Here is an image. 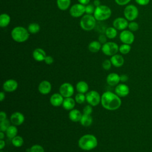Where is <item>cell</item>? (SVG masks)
Segmentation results:
<instances>
[{
  "label": "cell",
  "instance_id": "cell-10",
  "mask_svg": "<svg viewBox=\"0 0 152 152\" xmlns=\"http://www.w3.org/2000/svg\"><path fill=\"white\" fill-rule=\"evenodd\" d=\"M119 39L123 43L131 45L135 40V36L129 30H124L120 33Z\"/></svg>",
  "mask_w": 152,
  "mask_h": 152
},
{
  "label": "cell",
  "instance_id": "cell-1",
  "mask_svg": "<svg viewBox=\"0 0 152 152\" xmlns=\"http://www.w3.org/2000/svg\"><path fill=\"white\" fill-rule=\"evenodd\" d=\"M102 106L109 110H115L119 108L121 105V100L116 94L111 91H106L101 96Z\"/></svg>",
  "mask_w": 152,
  "mask_h": 152
},
{
  "label": "cell",
  "instance_id": "cell-14",
  "mask_svg": "<svg viewBox=\"0 0 152 152\" xmlns=\"http://www.w3.org/2000/svg\"><path fill=\"white\" fill-rule=\"evenodd\" d=\"M115 94H116L119 97H124L126 96L129 93V88L128 86L124 84H118L115 89Z\"/></svg>",
  "mask_w": 152,
  "mask_h": 152
},
{
  "label": "cell",
  "instance_id": "cell-24",
  "mask_svg": "<svg viewBox=\"0 0 152 152\" xmlns=\"http://www.w3.org/2000/svg\"><path fill=\"white\" fill-rule=\"evenodd\" d=\"M81 124L84 126H89L93 122V118L90 115L83 114L80 121Z\"/></svg>",
  "mask_w": 152,
  "mask_h": 152
},
{
  "label": "cell",
  "instance_id": "cell-32",
  "mask_svg": "<svg viewBox=\"0 0 152 152\" xmlns=\"http://www.w3.org/2000/svg\"><path fill=\"white\" fill-rule=\"evenodd\" d=\"M131 49V47L130 45L125 44V43H123L122 45H121L119 48V51L122 54H124V55L128 54L130 52Z\"/></svg>",
  "mask_w": 152,
  "mask_h": 152
},
{
  "label": "cell",
  "instance_id": "cell-3",
  "mask_svg": "<svg viewBox=\"0 0 152 152\" xmlns=\"http://www.w3.org/2000/svg\"><path fill=\"white\" fill-rule=\"evenodd\" d=\"M28 30L21 26H17L14 27L11 33L12 39L18 42L22 43L26 42L29 37V33Z\"/></svg>",
  "mask_w": 152,
  "mask_h": 152
},
{
  "label": "cell",
  "instance_id": "cell-31",
  "mask_svg": "<svg viewBox=\"0 0 152 152\" xmlns=\"http://www.w3.org/2000/svg\"><path fill=\"white\" fill-rule=\"evenodd\" d=\"M27 30L31 34H36L40 30V26L36 23H30L28 26Z\"/></svg>",
  "mask_w": 152,
  "mask_h": 152
},
{
  "label": "cell",
  "instance_id": "cell-4",
  "mask_svg": "<svg viewBox=\"0 0 152 152\" xmlns=\"http://www.w3.org/2000/svg\"><path fill=\"white\" fill-rule=\"evenodd\" d=\"M112 11L109 7L100 5L96 7L93 15L96 20L103 21L107 20L110 17Z\"/></svg>",
  "mask_w": 152,
  "mask_h": 152
},
{
  "label": "cell",
  "instance_id": "cell-18",
  "mask_svg": "<svg viewBox=\"0 0 152 152\" xmlns=\"http://www.w3.org/2000/svg\"><path fill=\"white\" fill-rule=\"evenodd\" d=\"M106 81L107 83L111 86H114L119 83L120 81V75H119L118 74L112 72L109 74L106 78Z\"/></svg>",
  "mask_w": 152,
  "mask_h": 152
},
{
  "label": "cell",
  "instance_id": "cell-12",
  "mask_svg": "<svg viewBox=\"0 0 152 152\" xmlns=\"http://www.w3.org/2000/svg\"><path fill=\"white\" fill-rule=\"evenodd\" d=\"M113 27L119 30H124L128 26V20L125 18L118 17L113 21Z\"/></svg>",
  "mask_w": 152,
  "mask_h": 152
},
{
  "label": "cell",
  "instance_id": "cell-9",
  "mask_svg": "<svg viewBox=\"0 0 152 152\" xmlns=\"http://www.w3.org/2000/svg\"><path fill=\"white\" fill-rule=\"evenodd\" d=\"M86 12V6L81 4H74L69 10V14L73 17H80Z\"/></svg>",
  "mask_w": 152,
  "mask_h": 152
},
{
  "label": "cell",
  "instance_id": "cell-49",
  "mask_svg": "<svg viewBox=\"0 0 152 152\" xmlns=\"http://www.w3.org/2000/svg\"><path fill=\"white\" fill-rule=\"evenodd\" d=\"M93 5L96 7L100 5V2L99 0H94L93 2Z\"/></svg>",
  "mask_w": 152,
  "mask_h": 152
},
{
  "label": "cell",
  "instance_id": "cell-37",
  "mask_svg": "<svg viewBox=\"0 0 152 152\" xmlns=\"http://www.w3.org/2000/svg\"><path fill=\"white\" fill-rule=\"evenodd\" d=\"M95 28L97 31H99L101 34H103V33H105V31L107 28H106V26L103 24V23H98V24H96Z\"/></svg>",
  "mask_w": 152,
  "mask_h": 152
},
{
  "label": "cell",
  "instance_id": "cell-30",
  "mask_svg": "<svg viewBox=\"0 0 152 152\" xmlns=\"http://www.w3.org/2000/svg\"><path fill=\"white\" fill-rule=\"evenodd\" d=\"M11 142L14 146L16 147H20L23 145L24 143V140L21 136L17 135L12 139Z\"/></svg>",
  "mask_w": 152,
  "mask_h": 152
},
{
  "label": "cell",
  "instance_id": "cell-52",
  "mask_svg": "<svg viewBox=\"0 0 152 152\" xmlns=\"http://www.w3.org/2000/svg\"><path fill=\"white\" fill-rule=\"evenodd\" d=\"M1 152H3V151H1Z\"/></svg>",
  "mask_w": 152,
  "mask_h": 152
},
{
  "label": "cell",
  "instance_id": "cell-23",
  "mask_svg": "<svg viewBox=\"0 0 152 152\" xmlns=\"http://www.w3.org/2000/svg\"><path fill=\"white\" fill-rule=\"evenodd\" d=\"M76 90L78 93L84 94L87 93L88 90V86L86 82L84 81H80L78 82L76 85Z\"/></svg>",
  "mask_w": 152,
  "mask_h": 152
},
{
  "label": "cell",
  "instance_id": "cell-44",
  "mask_svg": "<svg viewBox=\"0 0 152 152\" xmlns=\"http://www.w3.org/2000/svg\"><path fill=\"white\" fill-rule=\"evenodd\" d=\"M44 61L46 64L50 65L53 62V58L51 56H46Z\"/></svg>",
  "mask_w": 152,
  "mask_h": 152
},
{
  "label": "cell",
  "instance_id": "cell-50",
  "mask_svg": "<svg viewBox=\"0 0 152 152\" xmlns=\"http://www.w3.org/2000/svg\"><path fill=\"white\" fill-rule=\"evenodd\" d=\"M5 93L3 91H1L0 93V100L1 102H2L4 100V99H5Z\"/></svg>",
  "mask_w": 152,
  "mask_h": 152
},
{
  "label": "cell",
  "instance_id": "cell-43",
  "mask_svg": "<svg viewBox=\"0 0 152 152\" xmlns=\"http://www.w3.org/2000/svg\"><path fill=\"white\" fill-rule=\"evenodd\" d=\"M116 3L119 5H125L128 4L131 0H115Z\"/></svg>",
  "mask_w": 152,
  "mask_h": 152
},
{
  "label": "cell",
  "instance_id": "cell-33",
  "mask_svg": "<svg viewBox=\"0 0 152 152\" xmlns=\"http://www.w3.org/2000/svg\"><path fill=\"white\" fill-rule=\"evenodd\" d=\"M10 126V123L8 119H6L2 121H1L0 123V130L1 131L6 132L7 129Z\"/></svg>",
  "mask_w": 152,
  "mask_h": 152
},
{
  "label": "cell",
  "instance_id": "cell-27",
  "mask_svg": "<svg viewBox=\"0 0 152 152\" xmlns=\"http://www.w3.org/2000/svg\"><path fill=\"white\" fill-rule=\"evenodd\" d=\"M56 4L59 10L65 11L69 8L71 4V0H56Z\"/></svg>",
  "mask_w": 152,
  "mask_h": 152
},
{
  "label": "cell",
  "instance_id": "cell-38",
  "mask_svg": "<svg viewBox=\"0 0 152 152\" xmlns=\"http://www.w3.org/2000/svg\"><path fill=\"white\" fill-rule=\"evenodd\" d=\"M94 5L93 4H88L86 6V13H87V14H94Z\"/></svg>",
  "mask_w": 152,
  "mask_h": 152
},
{
  "label": "cell",
  "instance_id": "cell-19",
  "mask_svg": "<svg viewBox=\"0 0 152 152\" xmlns=\"http://www.w3.org/2000/svg\"><path fill=\"white\" fill-rule=\"evenodd\" d=\"M46 56V52L45 50L41 48H36L34 50L33 52V58L38 62H41L45 60Z\"/></svg>",
  "mask_w": 152,
  "mask_h": 152
},
{
  "label": "cell",
  "instance_id": "cell-21",
  "mask_svg": "<svg viewBox=\"0 0 152 152\" xmlns=\"http://www.w3.org/2000/svg\"><path fill=\"white\" fill-rule=\"evenodd\" d=\"M75 105V100L70 97H66L64 99L63 103H62V106L63 107L67 110H71L74 109Z\"/></svg>",
  "mask_w": 152,
  "mask_h": 152
},
{
  "label": "cell",
  "instance_id": "cell-2",
  "mask_svg": "<svg viewBox=\"0 0 152 152\" xmlns=\"http://www.w3.org/2000/svg\"><path fill=\"white\" fill-rule=\"evenodd\" d=\"M98 142L96 137L92 134H86L82 136L78 140L79 147L85 151H90L97 145Z\"/></svg>",
  "mask_w": 152,
  "mask_h": 152
},
{
  "label": "cell",
  "instance_id": "cell-40",
  "mask_svg": "<svg viewBox=\"0 0 152 152\" xmlns=\"http://www.w3.org/2000/svg\"><path fill=\"white\" fill-rule=\"evenodd\" d=\"M90 104L86 106L84 109H83V114H86V115H91V113L93 112V108Z\"/></svg>",
  "mask_w": 152,
  "mask_h": 152
},
{
  "label": "cell",
  "instance_id": "cell-5",
  "mask_svg": "<svg viewBox=\"0 0 152 152\" xmlns=\"http://www.w3.org/2000/svg\"><path fill=\"white\" fill-rule=\"evenodd\" d=\"M96 20L91 14L84 15L80 20V26L85 31H90L95 28Z\"/></svg>",
  "mask_w": 152,
  "mask_h": 152
},
{
  "label": "cell",
  "instance_id": "cell-47",
  "mask_svg": "<svg viewBox=\"0 0 152 152\" xmlns=\"http://www.w3.org/2000/svg\"><path fill=\"white\" fill-rule=\"evenodd\" d=\"M80 4H83L84 5H88L90 2V0H78Z\"/></svg>",
  "mask_w": 152,
  "mask_h": 152
},
{
  "label": "cell",
  "instance_id": "cell-51",
  "mask_svg": "<svg viewBox=\"0 0 152 152\" xmlns=\"http://www.w3.org/2000/svg\"><path fill=\"white\" fill-rule=\"evenodd\" d=\"M4 135H5V134H4V132L3 131H0V139L1 140H3V138L5 137Z\"/></svg>",
  "mask_w": 152,
  "mask_h": 152
},
{
  "label": "cell",
  "instance_id": "cell-25",
  "mask_svg": "<svg viewBox=\"0 0 152 152\" xmlns=\"http://www.w3.org/2000/svg\"><path fill=\"white\" fill-rule=\"evenodd\" d=\"M88 48L92 53L98 52L102 48L101 43L99 41H93L89 43Z\"/></svg>",
  "mask_w": 152,
  "mask_h": 152
},
{
  "label": "cell",
  "instance_id": "cell-39",
  "mask_svg": "<svg viewBox=\"0 0 152 152\" xmlns=\"http://www.w3.org/2000/svg\"><path fill=\"white\" fill-rule=\"evenodd\" d=\"M112 63L110 60L109 59H106L104 60L103 63H102V66L103 68L105 70H109L110 68H111V65H112Z\"/></svg>",
  "mask_w": 152,
  "mask_h": 152
},
{
  "label": "cell",
  "instance_id": "cell-35",
  "mask_svg": "<svg viewBox=\"0 0 152 152\" xmlns=\"http://www.w3.org/2000/svg\"><path fill=\"white\" fill-rule=\"evenodd\" d=\"M128 27L129 30L130 31H131L132 32L136 31L139 28V25L137 22L132 21H131L130 23H128Z\"/></svg>",
  "mask_w": 152,
  "mask_h": 152
},
{
  "label": "cell",
  "instance_id": "cell-36",
  "mask_svg": "<svg viewBox=\"0 0 152 152\" xmlns=\"http://www.w3.org/2000/svg\"><path fill=\"white\" fill-rule=\"evenodd\" d=\"M30 152H45V150L40 145L35 144L30 148Z\"/></svg>",
  "mask_w": 152,
  "mask_h": 152
},
{
  "label": "cell",
  "instance_id": "cell-17",
  "mask_svg": "<svg viewBox=\"0 0 152 152\" xmlns=\"http://www.w3.org/2000/svg\"><path fill=\"white\" fill-rule=\"evenodd\" d=\"M64 97L60 93H55L52 94L50 98V104L55 106L58 107L61 105H62L64 102Z\"/></svg>",
  "mask_w": 152,
  "mask_h": 152
},
{
  "label": "cell",
  "instance_id": "cell-46",
  "mask_svg": "<svg viewBox=\"0 0 152 152\" xmlns=\"http://www.w3.org/2000/svg\"><path fill=\"white\" fill-rule=\"evenodd\" d=\"M7 119V114L4 111H1L0 113V121H2Z\"/></svg>",
  "mask_w": 152,
  "mask_h": 152
},
{
  "label": "cell",
  "instance_id": "cell-11",
  "mask_svg": "<svg viewBox=\"0 0 152 152\" xmlns=\"http://www.w3.org/2000/svg\"><path fill=\"white\" fill-rule=\"evenodd\" d=\"M74 93V87L69 83H64L59 87V93L64 97H70L73 95Z\"/></svg>",
  "mask_w": 152,
  "mask_h": 152
},
{
  "label": "cell",
  "instance_id": "cell-16",
  "mask_svg": "<svg viewBox=\"0 0 152 152\" xmlns=\"http://www.w3.org/2000/svg\"><path fill=\"white\" fill-rule=\"evenodd\" d=\"M52 89V86L49 81L44 80L40 83L38 86V90L39 92L42 94H49Z\"/></svg>",
  "mask_w": 152,
  "mask_h": 152
},
{
  "label": "cell",
  "instance_id": "cell-42",
  "mask_svg": "<svg viewBox=\"0 0 152 152\" xmlns=\"http://www.w3.org/2000/svg\"><path fill=\"white\" fill-rule=\"evenodd\" d=\"M137 4L141 6H145L150 3V0H135Z\"/></svg>",
  "mask_w": 152,
  "mask_h": 152
},
{
  "label": "cell",
  "instance_id": "cell-15",
  "mask_svg": "<svg viewBox=\"0 0 152 152\" xmlns=\"http://www.w3.org/2000/svg\"><path fill=\"white\" fill-rule=\"evenodd\" d=\"M18 87L17 82L12 79H10L4 82L3 84V89L7 92H12Z\"/></svg>",
  "mask_w": 152,
  "mask_h": 152
},
{
  "label": "cell",
  "instance_id": "cell-13",
  "mask_svg": "<svg viewBox=\"0 0 152 152\" xmlns=\"http://www.w3.org/2000/svg\"><path fill=\"white\" fill-rule=\"evenodd\" d=\"M24 116L23 113L19 112H15L11 115L10 121L14 125L19 126L24 122Z\"/></svg>",
  "mask_w": 152,
  "mask_h": 152
},
{
  "label": "cell",
  "instance_id": "cell-34",
  "mask_svg": "<svg viewBox=\"0 0 152 152\" xmlns=\"http://www.w3.org/2000/svg\"><path fill=\"white\" fill-rule=\"evenodd\" d=\"M75 100L77 103L82 104L85 102V100H86V96L83 93H78L75 97Z\"/></svg>",
  "mask_w": 152,
  "mask_h": 152
},
{
  "label": "cell",
  "instance_id": "cell-45",
  "mask_svg": "<svg viewBox=\"0 0 152 152\" xmlns=\"http://www.w3.org/2000/svg\"><path fill=\"white\" fill-rule=\"evenodd\" d=\"M128 80V77L126 74H122L120 75V81L122 82H126Z\"/></svg>",
  "mask_w": 152,
  "mask_h": 152
},
{
  "label": "cell",
  "instance_id": "cell-20",
  "mask_svg": "<svg viewBox=\"0 0 152 152\" xmlns=\"http://www.w3.org/2000/svg\"><path fill=\"white\" fill-rule=\"evenodd\" d=\"M112 64L115 67H121L124 64V59L121 55L115 54L110 58Z\"/></svg>",
  "mask_w": 152,
  "mask_h": 152
},
{
  "label": "cell",
  "instance_id": "cell-28",
  "mask_svg": "<svg viewBox=\"0 0 152 152\" xmlns=\"http://www.w3.org/2000/svg\"><path fill=\"white\" fill-rule=\"evenodd\" d=\"M11 18L7 14H2L0 15V26L1 27H7L10 23Z\"/></svg>",
  "mask_w": 152,
  "mask_h": 152
},
{
  "label": "cell",
  "instance_id": "cell-26",
  "mask_svg": "<svg viewBox=\"0 0 152 152\" xmlns=\"http://www.w3.org/2000/svg\"><path fill=\"white\" fill-rule=\"evenodd\" d=\"M18 133V129L15 125H10L6 131V135L8 138L12 139L17 136Z\"/></svg>",
  "mask_w": 152,
  "mask_h": 152
},
{
  "label": "cell",
  "instance_id": "cell-29",
  "mask_svg": "<svg viewBox=\"0 0 152 152\" xmlns=\"http://www.w3.org/2000/svg\"><path fill=\"white\" fill-rule=\"evenodd\" d=\"M105 35L110 39H114L117 35V30L114 27H107L105 31Z\"/></svg>",
  "mask_w": 152,
  "mask_h": 152
},
{
  "label": "cell",
  "instance_id": "cell-22",
  "mask_svg": "<svg viewBox=\"0 0 152 152\" xmlns=\"http://www.w3.org/2000/svg\"><path fill=\"white\" fill-rule=\"evenodd\" d=\"M82 115H83L79 110L72 109L69 113V118L71 121L77 122L80 121Z\"/></svg>",
  "mask_w": 152,
  "mask_h": 152
},
{
  "label": "cell",
  "instance_id": "cell-8",
  "mask_svg": "<svg viewBox=\"0 0 152 152\" xmlns=\"http://www.w3.org/2000/svg\"><path fill=\"white\" fill-rule=\"evenodd\" d=\"M86 101L92 106H96L101 102V96L99 93L94 90L87 92L86 94Z\"/></svg>",
  "mask_w": 152,
  "mask_h": 152
},
{
  "label": "cell",
  "instance_id": "cell-41",
  "mask_svg": "<svg viewBox=\"0 0 152 152\" xmlns=\"http://www.w3.org/2000/svg\"><path fill=\"white\" fill-rule=\"evenodd\" d=\"M107 37L106 35L103 34H100V36H99V42L100 43H102V44H104L105 43H106V41H107Z\"/></svg>",
  "mask_w": 152,
  "mask_h": 152
},
{
  "label": "cell",
  "instance_id": "cell-6",
  "mask_svg": "<svg viewBox=\"0 0 152 152\" xmlns=\"http://www.w3.org/2000/svg\"><path fill=\"white\" fill-rule=\"evenodd\" d=\"M138 10L134 5H128L126 6L124 11L125 18L129 21H134L138 16Z\"/></svg>",
  "mask_w": 152,
  "mask_h": 152
},
{
  "label": "cell",
  "instance_id": "cell-48",
  "mask_svg": "<svg viewBox=\"0 0 152 152\" xmlns=\"http://www.w3.org/2000/svg\"><path fill=\"white\" fill-rule=\"evenodd\" d=\"M5 145V141L3 140H0V149L2 150Z\"/></svg>",
  "mask_w": 152,
  "mask_h": 152
},
{
  "label": "cell",
  "instance_id": "cell-7",
  "mask_svg": "<svg viewBox=\"0 0 152 152\" xmlns=\"http://www.w3.org/2000/svg\"><path fill=\"white\" fill-rule=\"evenodd\" d=\"M118 45L112 42H106L103 45L102 47V50L103 53L107 56H113L118 52L119 50Z\"/></svg>",
  "mask_w": 152,
  "mask_h": 152
}]
</instances>
